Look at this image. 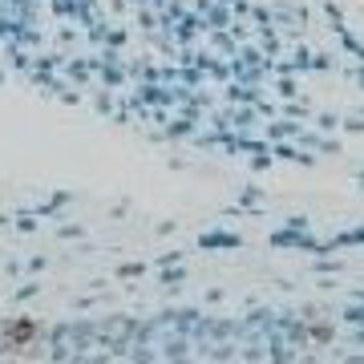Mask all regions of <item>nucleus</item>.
Returning a JSON list of instances; mask_svg holds the SVG:
<instances>
[]
</instances>
